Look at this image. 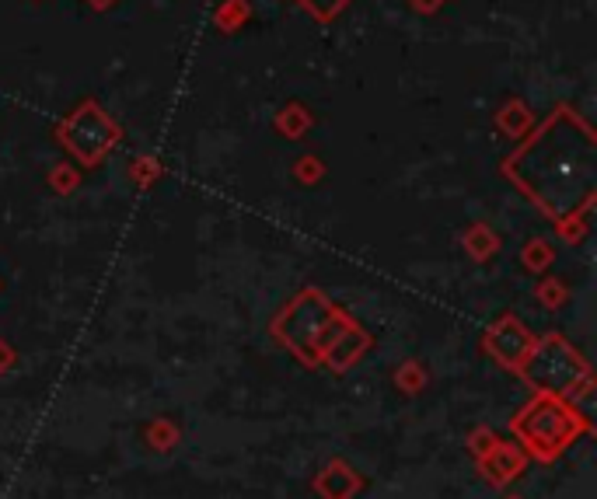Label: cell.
I'll return each instance as SVG.
<instances>
[{
	"label": "cell",
	"mask_w": 597,
	"mask_h": 499,
	"mask_svg": "<svg viewBox=\"0 0 597 499\" xmlns=\"http://www.w3.org/2000/svg\"><path fill=\"white\" fill-rule=\"evenodd\" d=\"M84 4H88L91 11H112V7H116L119 0H84Z\"/></svg>",
	"instance_id": "25"
},
{
	"label": "cell",
	"mask_w": 597,
	"mask_h": 499,
	"mask_svg": "<svg viewBox=\"0 0 597 499\" xmlns=\"http://www.w3.org/2000/svg\"><path fill=\"white\" fill-rule=\"evenodd\" d=\"M444 4H447V0H409V7H412V11H416V14H423V18H430V14H437Z\"/></svg>",
	"instance_id": "22"
},
{
	"label": "cell",
	"mask_w": 597,
	"mask_h": 499,
	"mask_svg": "<svg viewBox=\"0 0 597 499\" xmlns=\"http://www.w3.org/2000/svg\"><path fill=\"white\" fill-rule=\"evenodd\" d=\"M496 130L507 140H524L531 130H535V112L524 98H507L496 112Z\"/></svg>",
	"instance_id": "8"
},
{
	"label": "cell",
	"mask_w": 597,
	"mask_h": 499,
	"mask_svg": "<svg viewBox=\"0 0 597 499\" xmlns=\"http://www.w3.org/2000/svg\"><path fill=\"white\" fill-rule=\"evenodd\" d=\"M81 171L84 168L60 161V165H53V171H49V189H53L56 196H70V192H77V185H81Z\"/></svg>",
	"instance_id": "17"
},
{
	"label": "cell",
	"mask_w": 597,
	"mask_h": 499,
	"mask_svg": "<svg viewBox=\"0 0 597 499\" xmlns=\"http://www.w3.org/2000/svg\"><path fill=\"white\" fill-rule=\"evenodd\" d=\"M535 297L542 301V308L559 311L566 301H570V287H566L559 276H542V280H538V287H535Z\"/></svg>",
	"instance_id": "13"
},
{
	"label": "cell",
	"mask_w": 597,
	"mask_h": 499,
	"mask_svg": "<svg viewBox=\"0 0 597 499\" xmlns=\"http://www.w3.org/2000/svg\"><path fill=\"white\" fill-rule=\"evenodd\" d=\"M461 245H465V252L472 255L475 262H489L496 252H500V234H496L489 224H472V227H465V234H461Z\"/></svg>",
	"instance_id": "11"
},
{
	"label": "cell",
	"mask_w": 597,
	"mask_h": 499,
	"mask_svg": "<svg viewBox=\"0 0 597 499\" xmlns=\"http://www.w3.org/2000/svg\"><path fill=\"white\" fill-rule=\"evenodd\" d=\"M503 178L559 224L594 213L597 203V133L573 105H556L514 151L503 158Z\"/></svg>",
	"instance_id": "1"
},
{
	"label": "cell",
	"mask_w": 597,
	"mask_h": 499,
	"mask_svg": "<svg viewBox=\"0 0 597 499\" xmlns=\"http://www.w3.org/2000/svg\"><path fill=\"white\" fill-rule=\"evenodd\" d=\"M56 144L74 158L77 168H102L109 154L123 140V126L105 112L98 98H81L67 116L56 123Z\"/></svg>",
	"instance_id": "5"
},
{
	"label": "cell",
	"mask_w": 597,
	"mask_h": 499,
	"mask_svg": "<svg viewBox=\"0 0 597 499\" xmlns=\"http://www.w3.org/2000/svg\"><path fill=\"white\" fill-rule=\"evenodd\" d=\"M161 175H165V171H161V161L151 158V154H140V158L130 161V178L137 189H151Z\"/></svg>",
	"instance_id": "16"
},
{
	"label": "cell",
	"mask_w": 597,
	"mask_h": 499,
	"mask_svg": "<svg viewBox=\"0 0 597 499\" xmlns=\"http://www.w3.org/2000/svg\"><path fill=\"white\" fill-rule=\"evenodd\" d=\"M11 367H14V349H11V342L0 339V374L11 370Z\"/></svg>",
	"instance_id": "24"
},
{
	"label": "cell",
	"mask_w": 597,
	"mask_h": 499,
	"mask_svg": "<svg viewBox=\"0 0 597 499\" xmlns=\"http://www.w3.org/2000/svg\"><path fill=\"white\" fill-rule=\"evenodd\" d=\"M273 126L283 140H304L311 126H315V112H311L304 102H287L280 112H276Z\"/></svg>",
	"instance_id": "10"
},
{
	"label": "cell",
	"mask_w": 597,
	"mask_h": 499,
	"mask_svg": "<svg viewBox=\"0 0 597 499\" xmlns=\"http://www.w3.org/2000/svg\"><path fill=\"white\" fill-rule=\"evenodd\" d=\"M315 489L325 499H353V493L360 489V479H357V472H353V468H346L343 461H336V465H329L322 475H318Z\"/></svg>",
	"instance_id": "9"
},
{
	"label": "cell",
	"mask_w": 597,
	"mask_h": 499,
	"mask_svg": "<svg viewBox=\"0 0 597 499\" xmlns=\"http://www.w3.org/2000/svg\"><path fill=\"white\" fill-rule=\"evenodd\" d=\"M517 374H521V381L528 384L535 395H556V398H570V402L587 398L594 388L591 363H587L584 353L559 332H549L531 342L528 356L521 360Z\"/></svg>",
	"instance_id": "4"
},
{
	"label": "cell",
	"mask_w": 597,
	"mask_h": 499,
	"mask_svg": "<svg viewBox=\"0 0 597 499\" xmlns=\"http://www.w3.org/2000/svg\"><path fill=\"white\" fill-rule=\"evenodd\" d=\"M248 18H252V4L248 0H220L217 11H213V25L224 35H234L238 28H245Z\"/></svg>",
	"instance_id": "12"
},
{
	"label": "cell",
	"mask_w": 597,
	"mask_h": 499,
	"mask_svg": "<svg viewBox=\"0 0 597 499\" xmlns=\"http://www.w3.org/2000/svg\"><path fill=\"white\" fill-rule=\"evenodd\" d=\"M395 384L402 391H409V395H416V391L423 388V367H419V363H405L395 374Z\"/></svg>",
	"instance_id": "20"
},
{
	"label": "cell",
	"mask_w": 597,
	"mask_h": 499,
	"mask_svg": "<svg viewBox=\"0 0 597 499\" xmlns=\"http://www.w3.org/2000/svg\"><path fill=\"white\" fill-rule=\"evenodd\" d=\"M587 231H591V213H580V217H566L556 224V234L563 241H570V245H580V241L587 238Z\"/></svg>",
	"instance_id": "18"
},
{
	"label": "cell",
	"mask_w": 597,
	"mask_h": 499,
	"mask_svg": "<svg viewBox=\"0 0 597 499\" xmlns=\"http://www.w3.org/2000/svg\"><path fill=\"white\" fill-rule=\"evenodd\" d=\"M172 437H175L172 423H158V426H154V430H147V440H151V444H158L161 451H165V447L172 444Z\"/></svg>",
	"instance_id": "21"
},
{
	"label": "cell",
	"mask_w": 597,
	"mask_h": 499,
	"mask_svg": "<svg viewBox=\"0 0 597 499\" xmlns=\"http://www.w3.org/2000/svg\"><path fill=\"white\" fill-rule=\"evenodd\" d=\"M294 178L301 185H315L325 178V161L318 158V154H304V158L294 161Z\"/></svg>",
	"instance_id": "19"
},
{
	"label": "cell",
	"mask_w": 597,
	"mask_h": 499,
	"mask_svg": "<svg viewBox=\"0 0 597 499\" xmlns=\"http://www.w3.org/2000/svg\"><path fill=\"white\" fill-rule=\"evenodd\" d=\"M531 342H535V335L528 332V325H524L521 318L500 315L486 329V335H482V353L493 363H500L503 370H517L524 356H528Z\"/></svg>",
	"instance_id": "6"
},
{
	"label": "cell",
	"mask_w": 597,
	"mask_h": 499,
	"mask_svg": "<svg viewBox=\"0 0 597 499\" xmlns=\"http://www.w3.org/2000/svg\"><path fill=\"white\" fill-rule=\"evenodd\" d=\"M493 444H496V437H493V433H489V430H479V433H472V451L479 454V458H482V454H486V451H489V447H493Z\"/></svg>",
	"instance_id": "23"
},
{
	"label": "cell",
	"mask_w": 597,
	"mask_h": 499,
	"mask_svg": "<svg viewBox=\"0 0 597 499\" xmlns=\"http://www.w3.org/2000/svg\"><path fill=\"white\" fill-rule=\"evenodd\" d=\"M273 339L304 367H329L336 374L350 370L371 349L367 329L315 287H304L294 301L283 304L273 318Z\"/></svg>",
	"instance_id": "2"
},
{
	"label": "cell",
	"mask_w": 597,
	"mask_h": 499,
	"mask_svg": "<svg viewBox=\"0 0 597 499\" xmlns=\"http://www.w3.org/2000/svg\"><path fill=\"white\" fill-rule=\"evenodd\" d=\"M294 4L301 7V11H308L318 25H332V21H336L339 14L353 4V0H294Z\"/></svg>",
	"instance_id": "15"
},
{
	"label": "cell",
	"mask_w": 597,
	"mask_h": 499,
	"mask_svg": "<svg viewBox=\"0 0 597 499\" xmlns=\"http://www.w3.org/2000/svg\"><path fill=\"white\" fill-rule=\"evenodd\" d=\"M510 430L517 437V447L531 454L535 461H556L563 451H570L584 433H591V419L577 409V402L556 395H535L514 419Z\"/></svg>",
	"instance_id": "3"
},
{
	"label": "cell",
	"mask_w": 597,
	"mask_h": 499,
	"mask_svg": "<svg viewBox=\"0 0 597 499\" xmlns=\"http://www.w3.org/2000/svg\"><path fill=\"white\" fill-rule=\"evenodd\" d=\"M524 451L517 444H493L482 454V475H486L493 486H507L517 475L524 472Z\"/></svg>",
	"instance_id": "7"
},
{
	"label": "cell",
	"mask_w": 597,
	"mask_h": 499,
	"mask_svg": "<svg viewBox=\"0 0 597 499\" xmlns=\"http://www.w3.org/2000/svg\"><path fill=\"white\" fill-rule=\"evenodd\" d=\"M521 259H524V266L531 269L535 276H542L545 269L556 262V252H552V245L545 238H531L528 245H524V252H521Z\"/></svg>",
	"instance_id": "14"
}]
</instances>
